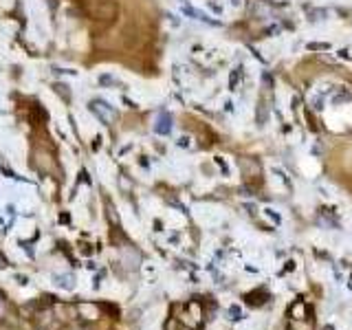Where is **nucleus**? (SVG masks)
Segmentation results:
<instances>
[{
	"instance_id": "9b49d317",
	"label": "nucleus",
	"mask_w": 352,
	"mask_h": 330,
	"mask_svg": "<svg viewBox=\"0 0 352 330\" xmlns=\"http://www.w3.org/2000/svg\"><path fill=\"white\" fill-rule=\"evenodd\" d=\"M238 79H240V68H236V70L231 73V77H229V88H231V91H236Z\"/></svg>"
},
{
	"instance_id": "f8f14e48",
	"label": "nucleus",
	"mask_w": 352,
	"mask_h": 330,
	"mask_svg": "<svg viewBox=\"0 0 352 330\" xmlns=\"http://www.w3.org/2000/svg\"><path fill=\"white\" fill-rule=\"evenodd\" d=\"M311 106H313V110H321V108H323V95L313 97L311 99Z\"/></svg>"
},
{
	"instance_id": "0eeeda50",
	"label": "nucleus",
	"mask_w": 352,
	"mask_h": 330,
	"mask_svg": "<svg viewBox=\"0 0 352 330\" xmlns=\"http://www.w3.org/2000/svg\"><path fill=\"white\" fill-rule=\"evenodd\" d=\"M154 132L157 134H170L172 132V117L170 115H159V119H157V126H154Z\"/></svg>"
},
{
	"instance_id": "423d86ee",
	"label": "nucleus",
	"mask_w": 352,
	"mask_h": 330,
	"mask_svg": "<svg viewBox=\"0 0 352 330\" xmlns=\"http://www.w3.org/2000/svg\"><path fill=\"white\" fill-rule=\"evenodd\" d=\"M33 157H35V167L40 169V172H51V169H53V161H51V157L46 152L37 150Z\"/></svg>"
},
{
	"instance_id": "20e7f679",
	"label": "nucleus",
	"mask_w": 352,
	"mask_h": 330,
	"mask_svg": "<svg viewBox=\"0 0 352 330\" xmlns=\"http://www.w3.org/2000/svg\"><path fill=\"white\" fill-rule=\"evenodd\" d=\"M183 13L185 16H190V18H194V20H198V22H205V25H211V27H218L220 22L218 20H214V18H209L205 11H200V9H196V7H192V4H185L183 2Z\"/></svg>"
},
{
	"instance_id": "1a4fd4ad",
	"label": "nucleus",
	"mask_w": 352,
	"mask_h": 330,
	"mask_svg": "<svg viewBox=\"0 0 352 330\" xmlns=\"http://www.w3.org/2000/svg\"><path fill=\"white\" fill-rule=\"evenodd\" d=\"M55 284H58L60 286V289H73V277H70V275H66V277H64V275H55Z\"/></svg>"
},
{
	"instance_id": "f03ea898",
	"label": "nucleus",
	"mask_w": 352,
	"mask_h": 330,
	"mask_svg": "<svg viewBox=\"0 0 352 330\" xmlns=\"http://www.w3.org/2000/svg\"><path fill=\"white\" fill-rule=\"evenodd\" d=\"M88 108H91L93 115H95L97 119H99L101 124H106V126H110L112 121H115V117H117V110L108 101H104V99H93Z\"/></svg>"
},
{
	"instance_id": "4468645a",
	"label": "nucleus",
	"mask_w": 352,
	"mask_h": 330,
	"mask_svg": "<svg viewBox=\"0 0 352 330\" xmlns=\"http://www.w3.org/2000/svg\"><path fill=\"white\" fill-rule=\"evenodd\" d=\"M290 313L295 315V319H304V304H295Z\"/></svg>"
},
{
	"instance_id": "2eb2a0df",
	"label": "nucleus",
	"mask_w": 352,
	"mask_h": 330,
	"mask_svg": "<svg viewBox=\"0 0 352 330\" xmlns=\"http://www.w3.org/2000/svg\"><path fill=\"white\" fill-rule=\"evenodd\" d=\"M7 317V304H4V299L0 297V319Z\"/></svg>"
},
{
	"instance_id": "ddd939ff",
	"label": "nucleus",
	"mask_w": 352,
	"mask_h": 330,
	"mask_svg": "<svg viewBox=\"0 0 352 330\" xmlns=\"http://www.w3.org/2000/svg\"><path fill=\"white\" fill-rule=\"evenodd\" d=\"M308 49H311V51H328V49H330V44H323V42H313V44H308Z\"/></svg>"
},
{
	"instance_id": "9d476101",
	"label": "nucleus",
	"mask_w": 352,
	"mask_h": 330,
	"mask_svg": "<svg viewBox=\"0 0 352 330\" xmlns=\"http://www.w3.org/2000/svg\"><path fill=\"white\" fill-rule=\"evenodd\" d=\"M99 84H108V86H121V82L117 77H112V75H101Z\"/></svg>"
},
{
	"instance_id": "39448f33",
	"label": "nucleus",
	"mask_w": 352,
	"mask_h": 330,
	"mask_svg": "<svg viewBox=\"0 0 352 330\" xmlns=\"http://www.w3.org/2000/svg\"><path fill=\"white\" fill-rule=\"evenodd\" d=\"M240 167H242V174H245V178H256V176H260V163L253 161V159H242V161H240Z\"/></svg>"
},
{
	"instance_id": "7ed1b4c3",
	"label": "nucleus",
	"mask_w": 352,
	"mask_h": 330,
	"mask_svg": "<svg viewBox=\"0 0 352 330\" xmlns=\"http://www.w3.org/2000/svg\"><path fill=\"white\" fill-rule=\"evenodd\" d=\"M77 313L82 319H86V322H97V319L101 317V310L97 304H93V301H82V304L77 306Z\"/></svg>"
},
{
	"instance_id": "6e6552de",
	"label": "nucleus",
	"mask_w": 352,
	"mask_h": 330,
	"mask_svg": "<svg viewBox=\"0 0 352 330\" xmlns=\"http://www.w3.org/2000/svg\"><path fill=\"white\" fill-rule=\"evenodd\" d=\"M332 106H339V103H346V101H352V93H346L344 88H339V93L337 95H332Z\"/></svg>"
},
{
	"instance_id": "f257e3e1",
	"label": "nucleus",
	"mask_w": 352,
	"mask_h": 330,
	"mask_svg": "<svg viewBox=\"0 0 352 330\" xmlns=\"http://www.w3.org/2000/svg\"><path fill=\"white\" fill-rule=\"evenodd\" d=\"M84 7H86V13L93 20L106 22V25L117 18V7L110 0H84Z\"/></svg>"
},
{
	"instance_id": "dca6fc26",
	"label": "nucleus",
	"mask_w": 352,
	"mask_h": 330,
	"mask_svg": "<svg viewBox=\"0 0 352 330\" xmlns=\"http://www.w3.org/2000/svg\"><path fill=\"white\" fill-rule=\"evenodd\" d=\"M231 315H233L231 319H240V308H238V306H231Z\"/></svg>"
}]
</instances>
